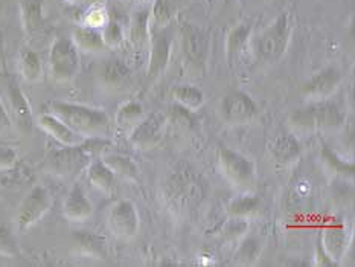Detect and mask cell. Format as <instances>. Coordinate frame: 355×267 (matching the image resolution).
Wrapping results in <instances>:
<instances>
[{
	"label": "cell",
	"mask_w": 355,
	"mask_h": 267,
	"mask_svg": "<svg viewBox=\"0 0 355 267\" xmlns=\"http://www.w3.org/2000/svg\"><path fill=\"white\" fill-rule=\"evenodd\" d=\"M221 117L230 126H244L258 114V107L244 92H230L221 99Z\"/></svg>",
	"instance_id": "obj_9"
},
{
	"label": "cell",
	"mask_w": 355,
	"mask_h": 267,
	"mask_svg": "<svg viewBox=\"0 0 355 267\" xmlns=\"http://www.w3.org/2000/svg\"><path fill=\"white\" fill-rule=\"evenodd\" d=\"M99 80L107 87H119L127 81L130 76L128 67L122 63L121 60H107L105 63L99 67Z\"/></svg>",
	"instance_id": "obj_26"
},
{
	"label": "cell",
	"mask_w": 355,
	"mask_h": 267,
	"mask_svg": "<svg viewBox=\"0 0 355 267\" xmlns=\"http://www.w3.org/2000/svg\"><path fill=\"white\" fill-rule=\"evenodd\" d=\"M342 75L336 67H327L302 86V96L310 103L327 101L340 86Z\"/></svg>",
	"instance_id": "obj_13"
},
{
	"label": "cell",
	"mask_w": 355,
	"mask_h": 267,
	"mask_svg": "<svg viewBox=\"0 0 355 267\" xmlns=\"http://www.w3.org/2000/svg\"><path fill=\"white\" fill-rule=\"evenodd\" d=\"M109 20H110L109 14H107L105 8L103 5L90 6L87 14L84 15V25L90 28H96V29H103Z\"/></svg>",
	"instance_id": "obj_35"
},
{
	"label": "cell",
	"mask_w": 355,
	"mask_h": 267,
	"mask_svg": "<svg viewBox=\"0 0 355 267\" xmlns=\"http://www.w3.org/2000/svg\"><path fill=\"white\" fill-rule=\"evenodd\" d=\"M270 155L279 164H291L300 155V145L295 136L279 135L268 145Z\"/></svg>",
	"instance_id": "obj_23"
},
{
	"label": "cell",
	"mask_w": 355,
	"mask_h": 267,
	"mask_svg": "<svg viewBox=\"0 0 355 267\" xmlns=\"http://www.w3.org/2000/svg\"><path fill=\"white\" fill-rule=\"evenodd\" d=\"M261 252H262V244L258 239H254V236L245 239L236 252L235 263L239 266H252L258 261Z\"/></svg>",
	"instance_id": "obj_32"
},
{
	"label": "cell",
	"mask_w": 355,
	"mask_h": 267,
	"mask_svg": "<svg viewBox=\"0 0 355 267\" xmlns=\"http://www.w3.org/2000/svg\"><path fill=\"white\" fill-rule=\"evenodd\" d=\"M10 128H11V118H10V114H8L3 104L0 103V133H3Z\"/></svg>",
	"instance_id": "obj_38"
},
{
	"label": "cell",
	"mask_w": 355,
	"mask_h": 267,
	"mask_svg": "<svg viewBox=\"0 0 355 267\" xmlns=\"http://www.w3.org/2000/svg\"><path fill=\"white\" fill-rule=\"evenodd\" d=\"M6 95H8V101H10L14 121L20 128V132L23 133L33 132L34 117H33V109H31V104L28 101L26 95L23 94L21 89L15 83L8 84Z\"/></svg>",
	"instance_id": "obj_14"
},
{
	"label": "cell",
	"mask_w": 355,
	"mask_h": 267,
	"mask_svg": "<svg viewBox=\"0 0 355 267\" xmlns=\"http://www.w3.org/2000/svg\"><path fill=\"white\" fill-rule=\"evenodd\" d=\"M252 29H253L252 20L241 21L239 25L230 29L226 40V57H227L229 64H234L238 60V57L241 55L243 49L247 46V42H249Z\"/></svg>",
	"instance_id": "obj_22"
},
{
	"label": "cell",
	"mask_w": 355,
	"mask_h": 267,
	"mask_svg": "<svg viewBox=\"0 0 355 267\" xmlns=\"http://www.w3.org/2000/svg\"><path fill=\"white\" fill-rule=\"evenodd\" d=\"M128 38L130 43L135 46L136 49H145L150 46L151 38V21H150V8H141V10L135 11L130 20V29H128Z\"/></svg>",
	"instance_id": "obj_20"
},
{
	"label": "cell",
	"mask_w": 355,
	"mask_h": 267,
	"mask_svg": "<svg viewBox=\"0 0 355 267\" xmlns=\"http://www.w3.org/2000/svg\"><path fill=\"white\" fill-rule=\"evenodd\" d=\"M38 126L43 128L46 133L51 137H53L57 142L66 147H73V145H81L84 137H81L78 133H75L71 127H67L63 121H60L57 117H53L52 113H43L38 118Z\"/></svg>",
	"instance_id": "obj_17"
},
{
	"label": "cell",
	"mask_w": 355,
	"mask_h": 267,
	"mask_svg": "<svg viewBox=\"0 0 355 267\" xmlns=\"http://www.w3.org/2000/svg\"><path fill=\"white\" fill-rule=\"evenodd\" d=\"M101 35H103L105 48H110V49L121 48L123 40H125V37H123V31L119 23L112 21V20L107 21V25L101 29Z\"/></svg>",
	"instance_id": "obj_34"
},
{
	"label": "cell",
	"mask_w": 355,
	"mask_h": 267,
	"mask_svg": "<svg viewBox=\"0 0 355 267\" xmlns=\"http://www.w3.org/2000/svg\"><path fill=\"white\" fill-rule=\"evenodd\" d=\"M323 159L327 160V162L333 166V168H336V171L337 173H342V174H349V175H352L354 174V165L352 164H343V162H340V160H338L333 153H331L328 148L323 151Z\"/></svg>",
	"instance_id": "obj_36"
},
{
	"label": "cell",
	"mask_w": 355,
	"mask_h": 267,
	"mask_svg": "<svg viewBox=\"0 0 355 267\" xmlns=\"http://www.w3.org/2000/svg\"><path fill=\"white\" fill-rule=\"evenodd\" d=\"M177 14L175 0H154L150 8L151 29H164L171 25Z\"/></svg>",
	"instance_id": "obj_27"
},
{
	"label": "cell",
	"mask_w": 355,
	"mask_h": 267,
	"mask_svg": "<svg viewBox=\"0 0 355 267\" xmlns=\"http://www.w3.org/2000/svg\"><path fill=\"white\" fill-rule=\"evenodd\" d=\"M49 71L57 83L72 81L80 72V51L71 38L58 37L49 51Z\"/></svg>",
	"instance_id": "obj_4"
},
{
	"label": "cell",
	"mask_w": 355,
	"mask_h": 267,
	"mask_svg": "<svg viewBox=\"0 0 355 267\" xmlns=\"http://www.w3.org/2000/svg\"><path fill=\"white\" fill-rule=\"evenodd\" d=\"M73 249L75 254L90 259H105L109 255L104 236L87 231L73 232Z\"/></svg>",
	"instance_id": "obj_16"
},
{
	"label": "cell",
	"mask_w": 355,
	"mask_h": 267,
	"mask_svg": "<svg viewBox=\"0 0 355 267\" xmlns=\"http://www.w3.org/2000/svg\"><path fill=\"white\" fill-rule=\"evenodd\" d=\"M103 160L114 173V175H121V178L127 180H136L139 178L137 165L127 156L116 155V153H109V155H104Z\"/></svg>",
	"instance_id": "obj_29"
},
{
	"label": "cell",
	"mask_w": 355,
	"mask_h": 267,
	"mask_svg": "<svg viewBox=\"0 0 355 267\" xmlns=\"http://www.w3.org/2000/svg\"><path fill=\"white\" fill-rule=\"evenodd\" d=\"M20 254L17 240L8 225H0V255L6 258H15Z\"/></svg>",
	"instance_id": "obj_33"
},
{
	"label": "cell",
	"mask_w": 355,
	"mask_h": 267,
	"mask_svg": "<svg viewBox=\"0 0 355 267\" xmlns=\"http://www.w3.org/2000/svg\"><path fill=\"white\" fill-rule=\"evenodd\" d=\"M262 209V203L258 197L244 194L234 198L227 206V212L230 216L239 220H250L258 217Z\"/></svg>",
	"instance_id": "obj_25"
},
{
	"label": "cell",
	"mask_w": 355,
	"mask_h": 267,
	"mask_svg": "<svg viewBox=\"0 0 355 267\" xmlns=\"http://www.w3.org/2000/svg\"><path fill=\"white\" fill-rule=\"evenodd\" d=\"M171 35L168 33V28L151 29L150 60L148 69H146L148 78H157L166 71L169 60H171Z\"/></svg>",
	"instance_id": "obj_12"
},
{
	"label": "cell",
	"mask_w": 355,
	"mask_h": 267,
	"mask_svg": "<svg viewBox=\"0 0 355 267\" xmlns=\"http://www.w3.org/2000/svg\"><path fill=\"white\" fill-rule=\"evenodd\" d=\"M184 57L192 66L203 67L209 58L211 35L206 29L196 25H184L182 31Z\"/></svg>",
	"instance_id": "obj_11"
},
{
	"label": "cell",
	"mask_w": 355,
	"mask_h": 267,
	"mask_svg": "<svg viewBox=\"0 0 355 267\" xmlns=\"http://www.w3.org/2000/svg\"><path fill=\"white\" fill-rule=\"evenodd\" d=\"M166 118L159 112L151 113L130 132V144L137 150H151L164 139Z\"/></svg>",
	"instance_id": "obj_10"
},
{
	"label": "cell",
	"mask_w": 355,
	"mask_h": 267,
	"mask_svg": "<svg viewBox=\"0 0 355 267\" xmlns=\"http://www.w3.org/2000/svg\"><path fill=\"white\" fill-rule=\"evenodd\" d=\"M86 173H87L89 183L95 189H98L99 193L107 194V196H110L113 193L114 179H116V175H114V173L110 170V168L105 165L103 159H98V157L92 159L86 168Z\"/></svg>",
	"instance_id": "obj_21"
},
{
	"label": "cell",
	"mask_w": 355,
	"mask_h": 267,
	"mask_svg": "<svg viewBox=\"0 0 355 267\" xmlns=\"http://www.w3.org/2000/svg\"><path fill=\"white\" fill-rule=\"evenodd\" d=\"M17 162V153L12 148H0V171H6Z\"/></svg>",
	"instance_id": "obj_37"
},
{
	"label": "cell",
	"mask_w": 355,
	"mask_h": 267,
	"mask_svg": "<svg viewBox=\"0 0 355 267\" xmlns=\"http://www.w3.org/2000/svg\"><path fill=\"white\" fill-rule=\"evenodd\" d=\"M73 44L76 46V49L87 52V53H95V52H101L105 49V44L101 35V29L96 28H90L86 25L76 26L72 33Z\"/></svg>",
	"instance_id": "obj_24"
},
{
	"label": "cell",
	"mask_w": 355,
	"mask_h": 267,
	"mask_svg": "<svg viewBox=\"0 0 355 267\" xmlns=\"http://www.w3.org/2000/svg\"><path fill=\"white\" fill-rule=\"evenodd\" d=\"M20 17L25 34L31 38L38 37L44 29L43 0H21Z\"/></svg>",
	"instance_id": "obj_19"
},
{
	"label": "cell",
	"mask_w": 355,
	"mask_h": 267,
	"mask_svg": "<svg viewBox=\"0 0 355 267\" xmlns=\"http://www.w3.org/2000/svg\"><path fill=\"white\" fill-rule=\"evenodd\" d=\"M19 66H20V72L21 76L25 78L28 83H35L42 78V60L38 57V53L25 49L20 53V60H19Z\"/></svg>",
	"instance_id": "obj_31"
},
{
	"label": "cell",
	"mask_w": 355,
	"mask_h": 267,
	"mask_svg": "<svg viewBox=\"0 0 355 267\" xmlns=\"http://www.w3.org/2000/svg\"><path fill=\"white\" fill-rule=\"evenodd\" d=\"M107 226L116 239L122 241L133 240L139 232V214L135 203L131 200L114 203L107 216Z\"/></svg>",
	"instance_id": "obj_8"
},
{
	"label": "cell",
	"mask_w": 355,
	"mask_h": 267,
	"mask_svg": "<svg viewBox=\"0 0 355 267\" xmlns=\"http://www.w3.org/2000/svg\"><path fill=\"white\" fill-rule=\"evenodd\" d=\"M173 98L175 103H179L183 109L189 112H197L205 104L203 92L194 86H188V84H182V86L174 87Z\"/></svg>",
	"instance_id": "obj_28"
},
{
	"label": "cell",
	"mask_w": 355,
	"mask_h": 267,
	"mask_svg": "<svg viewBox=\"0 0 355 267\" xmlns=\"http://www.w3.org/2000/svg\"><path fill=\"white\" fill-rule=\"evenodd\" d=\"M220 171L230 185L241 189L250 191L257 180V170L250 159L243 156L241 153L230 148H221L218 151Z\"/></svg>",
	"instance_id": "obj_5"
},
{
	"label": "cell",
	"mask_w": 355,
	"mask_h": 267,
	"mask_svg": "<svg viewBox=\"0 0 355 267\" xmlns=\"http://www.w3.org/2000/svg\"><path fill=\"white\" fill-rule=\"evenodd\" d=\"M322 248L327 252V255L337 263L346 254L349 246V234L345 225H333L329 226L322 236Z\"/></svg>",
	"instance_id": "obj_18"
},
{
	"label": "cell",
	"mask_w": 355,
	"mask_h": 267,
	"mask_svg": "<svg viewBox=\"0 0 355 267\" xmlns=\"http://www.w3.org/2000/svg\"><path fill=\"white\" fill-rule=\"evenodd\" d=\"M293 34V21L290 12H282L262 33L257 42V53L259 60L275 64L287 52Z\"/></svg>",
	"instance_id": "obj_2"
},
{
	"label": "cell",
	"mask_w": 355,
	"mask_h": 267,
	"mask_svg": "<svg viewBox=\"0 0 355 267\" xmlns=\"http://www.w3.org/2000/svg\"><path fill=\"white\" fill-rule=\"evenodd\" d=\"M94 156L86 150L84 145H73V147H66L52 151L48 160H46V168L48 171L61 179H73L86 170L90 160Z\"/></svg>",
	"instance_id": "obj_6"
},
{
	"label": "cell",
	"mask_w": 355,
	"mask_h": 267,
	"mask_svg": "<svg viewBox=\"0 0 355 267\" xmlns=\"http://www.w3.org/2000/svg\"><path fill=\"white\" fill-rule=\"evenodd\" d=\"M51 206L52 196L49 189L40 185L34 187L25 197V200L21 202L17 211V218H15V221H17L19 231H28V229L35 226L49 212Z\"/></svg>",
	"instance_id": "obj_7"
},
{
	"label": "cell",
	"mask_w": 355,
	"mask_h": 267,
	"mask_svg": "<svg viewBox=\"0 0 355 267\" xmlns=\"http://www.w3.org/2000/svg\"><path fill=\"white\" fill-rule=\"evenodd\" d=\"M94 214V205L87 198L86 193L81 185H73V188L69 191L66 200L63 203V216L73 221V223H83Z\"/></svg>",
	"instance_id": "obj_15"
},
{
	"label": "cell",
	"mask_w": 355,
	"mask_h": 267,
	"mask_svg": "<svg viewBox=\"0 0 355 267\" xmlns=\"http://www.w3.org/2000/svg\"><path fill=\"white\" fill-rule=\"evenodd\" d=\"M293 127L300 130H328L336 128L343 122V114L338 107L328 101L310 103L291 114Z\"/></svg>",
	"instance_id": "obj_3"
},
{
	"label": "cell",
	"mask_w": 355,
	"mask_h": 267,
	"mask_svg": "<svg viewBox=\"0 0 355 267\" xmlns=\"http://www.w3.org/2000/svg\"><path fill=\"white\" fill-rule=\"evenodd\" d=\"M144 119V107L135 103V101H130L125 103L123 105L119 107V110L116 112V117H114V121H116V126L121 130H133L139 122Z\"/></svg>",
	"instance_id": "obj_30"
},
{
	"label": "cell",
	"mask_w": 355,
	"mask_h": 267,
	"mask_svg": "<svg viewBox=\"0 0 355 267\" xmlns=\"http://www.w3.org/2000/svg\"><path fill=\"white\" fill-rule=\"evenodd\" d=\"M49 113L63 121L84 139H105L110 133V118L104 110L73 103L53 101Z\"/></svg>",
	"instance_id": "obj_1"
},
{
	"label": "cell",
	"mask_w": 355,
	"mask_h": 267,
	"mask_svg": "<svg viewBox=\"0 0 355 267\" xmlns=\"http://www.w3.org/2000/svg\"><path fill=\"white\" fill-rule=\"evenodd\" d=\"M69 3L75 5H87V6H95V5H103L105 0H66Z\"/></svg>",
	"instance_id": "obj_39"
}]
</instances>
